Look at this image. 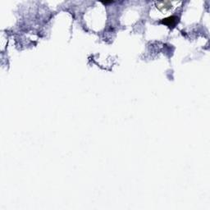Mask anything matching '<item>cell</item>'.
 <instances>
[{
	"label": "cell",
	"mask_w": 210,
	"mask_h": 210,
	"mask_svg": "<svg viewBox=\"0 0 210 210\" xmlns=\"http://www.w3.org/2000/svg\"><path fill=\"white\" fill-rule=\"evenodd\" d=\"M178 18L177 17H170L168 18H166V19H164V21H162V23L166 24L167 26L171 27V26H174L176 25V23L177 22Z\"/></svg>",
	"instance_id": "1"
}]
</instances>
